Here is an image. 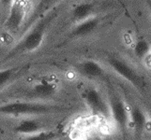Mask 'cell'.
Instances as JSON below:
<instances>
[{
  "label": "cell",
  "instance_id": "cell-1",
  "mask_svg": "<svg viewBox=\"0 0 151 140\" xmlns=\"http://www.w3.org/2000/svg\"><path fill=\"white\" fill-rule=\"evenodd\" d=\"M62 11L61 5L54 8L48 13L40 17L38 21L23 33V37L18 41V44L9 51L6 59L12 58L15 55L25 53H34L43 44L48 30L53 23L58 19Z\"/></svg>",
  "mask_w": 151,
  "mask_h": 140
},
{
  "label": "cell",
  "instance_id": "cell-2",
  "mask_svg": "<svg viewBox=\"0 0 151 140\" xmlns=\"http://www.w3.org/2000/svg\"><path fill=\"white\" fill-rule=\"evenodd\" d=\"M67 110V107L51 102L16 100L0 106V115L14 118H29L55 115Z\"/></svg>",
  "mask_w": 151,
  "mask_h": 140
},
{
  "label": "cell",
  "instance_id": "cell-3",
  "mask_svg": "<svg viewBox=\"0 0 151 140\" xmlns=\"http://www.w3.org/2000/svg\"><path fill=\"white\" fill-rule=\"evenodd\" d=\"M107 101L111 112V119L116 123L118 130L121 132L124 138L128 134L129 127V109L122 97L113 85L108 86Z\"/></svg>",
  "mask_w": 151,
  "mask_h": 140
},
{
  "label": "cell",
  "instance_id": "cell-4",
  "mask_svg": "<svg viewBox=\"0 0 151 140\" xmlns=\"http://www.w3.org/2000/svg\"><path fill=\"white\" fill-rule=\"evenodd\" d=\"M107 64L114 73L128 81L138 92H142L145 90V81L143 76L128 62L119 57L111 55L107 58Z\"/></svg>",
  "mask_w": 151,
  "mask_h": 140
},
{
  "label": "cell",
  "instance_id": "cell-5",
  "mask_svg": "<svg viewBox=\"0 0 151 140\" xmlns=\"http://www.w3.org/2000/svg\"><path fill=\"white\" fill-rule=\"evenodd\" d=\"M82 96L86 107L92 114L104 119H111V112L107 97L99 88L95 86L86 87L83 91Z\"/></svg>",
  "mask_w": 151,
  "mask_h": 140
},
{
  "label": "cell",
  "instance_id": "cell-6",
  "mask_svg": "<svg viewBox=\"0 0 151 140\" xmlns=\"http://www.w3.org/2000/svg\"><path fill=\"white\" fill-rule=\"evenodd\" d=\"M27 6V0H13L8 9L7 18L4 22V29L7 32L17 34L22 31L28 15Z\"/></svg>",
  "mask_w": 151,
  "mask_h": 140
},
{
  "label": "cell",
  "instance_id": "cell-7",
  "mask_svg": "<svg viewBox=\"0 0 151 140\" xmlns=\"http://www.w3.org/2000/svg\"><path fill=\"white\" fill-rule=\"evenodd\" d=\"M58 85L55 81L40 80L28 88L25 92V100L50 102L56 96Z\"/></svg>",
  "mask_w": 151,
  "mask_h": 140
},
{
  "label": "cell",
  "instance_id": "cell-8",
  "mask_svg": "<svg viewBox=\"0 0 151 140\" xmlns=\"http://www.w3.org/2000/svg\"><path fill=\"white\" fill-rule=\"evenodd\" d=\"M102 21L103 17L100 16V15H94V16L83 21V22L74 23L69 31V33L66 35V39L73 40L89 37L101 26Z\"/></svg>",
  "mask_w": 151,
  "mask_h": 140
},
{
  "label": "cell",
  "instance_id": "cell-9",
  "mask_svg": "<svg viewBox=\"0 0 151 140\" xmlns=\"http://www.w3.org/2000/svg\"><path fill=\"white\" fill-rule=\"evenodd\" d=\"M61 2L62 0H36L32 9H31V11L25 19L24 24L21 32L24 33V31H27L36 21H38L40 17L48 13L50 10L60 5Z\"/></svg>",
  "mask_w": 151,
  "mask_h": 140
},
{
  "label": "cell",
  "instance_id": "cell-10",
  "mask_svg": "<svg viewBox=\"0 0 151 140\" xmlns=\"http://www.w3.org/2000/svg\"><path fill=\"white\" fill-rule=\"evenodd\" d=\"M75 68L78 74L90 80H102L106 76L104 67L95 60L81 61L76 64Z\"/></svg>",
  "mask_w": 151,
  "mask_h": 140
},
{
  "label": "cell",
  "instance_id": "cell-11",
  "mask_svg": "<svg viewBox=\"0 0 151 140\" xmlns=\"http://www.w3.org/2000/svg\"><path fill=\"white\" fill-rule=\"evenodd\" d=\"M96 9L97 3L95 2H88L84 1L77 3L71 7L70 11V18L72 21V23H77L89 19L90 17L96 15Z\"/></svg>",
  "mask_w": 151,
  "mask_h": 140
},
{
  "label": "cell",
  "instance_id": "cell-12",
  "mask_svg": "<svg viewBox=\"0 0 151 140\" xmlns=\"http://www.w3.org/2000/svg\"><path fill=\"white\" fill-rule=\"evenodd\" d=\"M13 130L16 134L25 136L45 131L46 129L44 127V123L40 119L37 117H29L21 119Z\"/></svg>",
  "mask_w": 151,
  "mask_h": 140
},
{
  "label": "cell",
  "instance_id": "cell-13",
  "mask_svg": "<svg viewBox=\"0 0 151 140\" xmlns=\"http://www.w3.org/2000/svg\"><path fill=\"white\" fill-rule=\"evenodd\" d=\"M129 124H131L135 134L141 136L147 124V117L141 107L132 106L129 110Z\"/></svg>",
  "mask_w": 151,
  "mask_h": 140
},
{
  "label": "cell",
  "instance_id": "cell-14",
  "mask_svg": "<svg viewBox=\"0 0 151 140\" xmlns=\"http://www.w3.org/2000/svg\"><path fill=\"white\" fill-rule=\"evenodd\" d=\"M24 69V66L9 67V68L0 69V89L5 88L9 83L14 80V77L20 75Z\"/></svg>",
  "mask_w": 151,
  "mask_h": 140
},
{
  "label": "cell",
  "instance_id": "cell-15",
  "mask_svg": "<svg viewBox=\"0 0 151 140\" xmlns=\"http://www.w3.org/2000/svg\"><path fill=\"white\" fill-rule=\"evenodd\" d=\"M150 51V45L145 39L138 40L134 46V54L139 59H143L147 56Z\"/></svg>",
  "mask_w": 151,
  "mask_h": 140
},
{
  "label": "cell",
  "instance_id": "cell-16",
  "mask_svg": "<svg viewBox=\"0 0 151 140\" xmlns=\"http://www.w3.org/2000/svg\"><path fill=\"white\" fill-rule=\"evenodd\" d=\"M55 138H56V133L53 131L45 130L37 134L23 136V138L21 140H55Z\"/></svg>",
  "mask_w": 151,
  "mask_h": 140
},
{
  "label": "cell",
  "instance_id": "cell-17",
  "mask_svg": "<svg viewBox=\"0 0 151 140\" xmlns=\"http://www.w3.org/2000/svg\"><path fill=\"white\" fill-rule=\"evenodd\" d=\"M13 0H0V5L6 9H9V8L10 7Z\"/></svg>",
  "mask_w": 151,
  "mask_h": 140
},
{
  "label": "cell",
  "instance_id": "cell-18",
  "mask_svg": "<svg viewBox=\"0 0 151 140\" xmlns=\"http://www.w3.org/2000/svg\"><path fill=\"white\" fill-rule=\"evenodd\" d=\"M27 2H28V4L31 2V3H32V4H34L35 2H36V0H27Z\"/></svg>",
  "mask_w": 151,
  "mask_h": 140
},
{
  "label": "cell",
  "instance_id": "cell-19",
  "mask_svg": "<svg viewBox=\"0 0 151 140\" xmlns=\"http://www.w3.org/2000/svg\"><path fill=\"white\" fill-rule=\"evenodd\" d=\"M92 140H102V139L100 138V137H95V138H93Z\"/></svg>",
  "mask_w": 151,
  "mask_h": 140
},
{
  "label": "cell",
  "instance_id": "cell-20",
  "mask_svg": "<svg viewBox=\"0 0 151 140\" xmlns=\"http://www.w3.org/2000/svg\"><path fill=\"white\" fill-rule=\"evenodd\" d=\"M117 1H119V2H120V3H121V0H117Z\"/></svg>",
  "mask_w": 151,
  "mask_h": 140
},
{
  "label": "cell",
  "instance_id": "cell-21",
  "mask_svg": "<svg viewBox=\"0 0 151 140\" xmlns=\"http://www.w3.org/2000/svg\"><path fill=\"white\" fill-rule=\"evenodd\" d=\"M150 117H151V109H150Z\"/></svg>",
  "mask_w": 151,
  "mask_h": 140
}]
</instances>
